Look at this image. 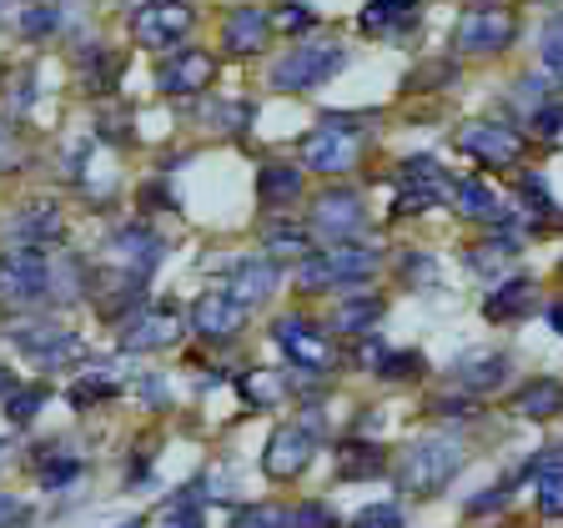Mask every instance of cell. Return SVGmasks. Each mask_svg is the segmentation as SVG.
Instances as JSON below:
<instances>
[{
  "instance_id": "8992f818",
  "label": "cell",
  "mask_w": 563,
  "mask_h": 528,
  "mask_svg": "<svg viewBox=\"0 0 563 528\" xmlns=\"http://www.w3.org/2000/svg\"><path fill=\"white\" fill-rule=\"evenodd\" d=\"M51 267H56V257H51L46 246H15V252H5L0 257V302H41V297H51Z\"/></svg>"
},
{
  "instance_id": "816d5d0a",
  "label": "cell",
  "mask_w": 563,
  "mask_h": 528,
  "mask_svg": "<svg viewBox=\"0 0 563 528\" xmlns=\"http://www.w3.org/2000/svg\"><path fill=\"white\" fill-rule=\"evenodd\" d=\"M121 528H141V524H136V518H131V524H121Z\"/></svg>"
},
{
  "instance_id": "681fc988",
  "label": "cell",
  "mask_w": 563,
  "mask_h": 528,
  "mask_svg": "<svg viewBox=\"0 0 563 528\" xmlns=\"http://www.w3.org/2000/svg\"><path fill=\"white\" fill-rule=\"evenodd\" d=\"M5 393H15V377L5 373V367H0V398H5Z\"/></svg>"
},
{
  "instance_id": "e0dca14e",
  "label": "cell",
  "mask_w": 563,
  "mask_h": 528,
  "mask_svg": "<svg viewBox=\"0 0 563 528\" xmlns=\"http://www.w3.org/2000/svg\"><path fill=\"white\" fill-rule=\"evenodd\" d=\"M5 237H11L15 246H51L66 237V222H60L56 201H31V207H21L5 222Z\"/></svg>"
},
{
  "instance_id": "9c48e42d",
  "label": "cell",
  "mask_w": 563,
  "mask_h": 528,
  "mask_svg": "<svg viewBox=\"0 0 563 528\" xmlns=\"http://www.w3.org/2000/svg\"><path fill=\"white\" fill-rule=\"evenodd\" d=\"M448 191V176L443 166L433 162V156H408V162L398 166V201H393V217H418V211L438 207Z\"/></svg>"
},
{
  "instance_id": "603a6c76",
  "label": "cell",
  "mask_w": 563,
  "mask_h": 528,
  "mask_svg": "<svg viewBox=\"0 0 563 528\" xmlns=\"http://www.w3.org/2000/svg\"><path fill=\"white\" fill-rule=\"evenodd\" d=\"M383 312H387V302L377 293H347L338 302V312H332V332H342V338H367Z\"/></svg>"
},
{
  "instance_id": "7c38bea8",
  "label": "cell",
  "mask_w": 563,
  "mask_h": 528,
  "mask_svg": "<svg viewBox=\"0 0 563 528\" xmlns=\"http://www.w3.org/2000/svg\"><path fill=\"white\" fill-rule=\"evenodd\" d=\"M246 328V302H236L232 293H201L191 302V332L201 342H232Z\"/></svg>"
},
{
  "instance_id": "c3c4849f",
  "label": "cell",
  "mask_w": 563,
  "mask_h": 528,
  "mask_svg": "<svg viewBox=\"0 0 563 528\" xmlns=\"http://www.w3.org/2000/svg\"><path fill=\"white\" fill-rule=\"evenodd\" d=\"M141 393H146V403H166V383H156V377H146Z\"/></svg>"
},
{
  "instance_id": "1f68e13d",
  "label": "cell",
  "mask_w": 563,
  "mask_h": 528,
  "mask_svg": "<svg viewBox=\"0 0 563 528\" xmlns=\"http://www.w3.org/2000/svg\"><path fill=\"white\" fill-rule=\"evenodd\" d=\"M236 387L246 393V403H252V408H272V403L282 398V383L272 373H242V377H236Z\"/></svg>"
},
{
  "instance_id": "ee69618b",
  "label": "cell",
  "mask_w": 563,
  "mask_h": 528,
  "mask_svg": "<svg viewBox=\"0 0 563 528\" xmlns=\"http://www.w3.org/2000/svg\"><path fill=\"white\" fill-rule=\"evenodd\" d=\"M25 162V152H21V141H15V131L0 121V172H15V166Z\"/></svg>"
},
{
  "instance_id": "d4e9b609",
  "label": "cell",
  "mask_w": 563,
  "mask_h": 528,
  "mask_svg": "<svg viewBox=\"0 0 563 528\" xmlns=\"http://www.w3.org/2000/svg\"><path fill=\"white\" fill-rule=\"evenodd\" d=\"M257 197L267 211H287L297 197H302V172L287 162H267L257 172Z\"/></svg>"
},
{
  "instance_id": "2e32d148",
  "label": "cell",
  "mask_w": 563,
  "mask_h": 528,
  "mask_svg": "<svg viewBox=\"0 0 563 528\" xmlns=\"http://www.w3.org/2000/svg\"><path fill=\"white\" fill-rule=\"evenodd\" d=\"M272 35V15L257 11V6H236L222 21V51L227 56H262Z\"/></svg>"
},
{
  "instance_id": "74e56055",
  "label": "cell",
  "mask_w": 563,
  "mask_h": 528,
  "mask_svg": "<svg viewBox=\"0 0 563 528\" xmlns=\"http://www.w3.org/2000/svg\"><path fill=\"white\" fill-rule=\"evenodd\" d=\"M162 528H207V514H201V504L187 493V498H176V504L166 508Z\"/></svg>"
},
{
  "instance_id": "60d3db41",
  "label": "cell",
  "mask_w": 563,
  "mask_h": 528,
  "mask_svg": "<svg viewBox=\"0 0 563 528\" xmlns=\"http://www.w3.org/2000/svg\"><path fill=\"white\" fill-rule=\"evenodd\" d=\"M539 51H543V66H549V70H563V11L553 15L549 25H543Z\"/></svg>"
},
{
  "instance_id": "f1b7e54d",
  "label": "cell",
  "mask_w": 563,
  "mask_h": 528,
  "mask_svg": "<svg viewBox=\"0 0 563 528\" xmlns=\"http://www.w3.org/2000/svg\"><path fill=\"white\" fill-rule=\"evenodd\" d=\"M121 70H126L121 66V56H111V51H101V46L86 51V61H81V76H86V86H91L96 96L111 91V86L121 81Z\"/></svg>"
},
{
  "instance_id": "f907efd6",
  "label": "cell",
  "mask_w": 563,
  "mask_h": 528,
  "mask_svg": "<svg viewBox=\"0 0 563 528\" xmlns=\"http://www.w3.org/2000/svg\"><path fill=\"white\" fill-rule=\"evenodd\" d=\"M549 322H553V332H559V338H563V307H553V312H549Z\"/></svg>"
},
{
  "instance_id": "cb8c5ba5",
  "label": "cell",
  "mask_w": 563,
  "mask_h": 528,
  "mask_svg": "<svg viewBox=\"0 0 563 528\" xmlns=\"http://www.w3.org/2000/svg\"><path fill=\"white\" fill-rule=\"evenodd\" d=\"M514 413L518 418H533V422L559 418L563 413V383L559 377H528V383L514 393Z\"/></svg>"
},
{
  "instance_id": "ab89813d",
  "label": "cell",
  "mask_w": 563,
  "mask_h": 528,
  "mask_svg": "<svg viewBox=\"0 0 563 528\" xmlns=\"http://www.w3.org/2000/svg\"><path fill=\"white\" fill-rule=\"evenodd\" d=\"M312 21H317V15L307 11V6H297V0H287V6H277V15H272V25H277V31H287V35H302V31H312Z\"/></svg>"
},
{
  "instance_id": "bcb514c9",
  "label": "cell",
  "mask_w": 563,
  "mask_h": 528,
  "mask_svg": "<svg viewBox=\"0 0 563 528\" xmlns=\"http://www.w3.org/2000/svg\"><path fill=\"white\" fill-rule=\"evenodd\" d=\"M504 498H508V488H488L483 498H473V504H468V514H488V508H498Z\"/></svg>"
},
{
  "instance_id": "ac0fdd59",
  "label": "cell",
  "mask_w": 563,
  "mask_h": 528,
  "mask_svg": "<svg viewBox=\"0 0 563 528\" xmlns=\"http://www.w3.org/2000/svg\"><path fill=\"white\" fill-rule=\"evenodd\" d=\"M5 338H11L25 358H35V363H60V358L76 352V338H70L60 322H15Z\"/></svg>"
},
{
  "instance_id": "ffe728a7",
  "label": "cell",
  "mask_w": 563,
  "mask_h": 528,
  "mask_svg": "<svg viewBox=\"0 0 563 528\" xmlns=\"http://www.w3.org/2000/svg\"><path fill=\"white\" fill-rule=\"evenodd\" d=\"M418 6L422 0H367L357 25H363V35L393 41V35H408L412 25H418Z\"/></svg>"
},
{
  "instance_id": "7bdbcfd3",
  "label": "cell",
  "mask_w": 563,
  "mask_h": 528,
  "mask_svg": "<svg viewBox=\"0 0 563 528\" xmlns=\"http://www.w3.org/2000/svg\"><path fill=\"white\" fill-rule=\"evenodd\" d=\"M292 528H338V514L322 504H302L292 508Z\"/></svg>"
},
{
  "instance_id": "4fadbf2b",
  "label": "cell",
  "mask_w": 563,
  "mask_h": 528,
  "mask_svg": "<svg viewBox=\"0 0 563 528\" xmlns=\"http://www.w3.org/2000/svg\"><path fill=\"white\" fill-rule=\"evenodd\" d=\"M106 252H111V262H117V272H131V277H152L156 267H162L166 257V242L152 232V227H121L111 242H106Z\"/></svg>"
},
{
  "instance_id": "44dd1931",
  "label": "cell",
  "mask_w": 563,
  "mask_h": 528,
  "mask_svg": "<svg viewBox=\"0 0 563 528\" xmlns=\"http://www.w3.org/2000/svg\"><path fill=\"white\" fill-rule=\"evenodd\" d=\"M533 307H539V287L528 277H514V282H504L498 293L483 297V317H488V322H523Z\"/></svg>"
},
{
  "instance_id": "4dcf8cb0",
  "label": "cell",
  "mask_w": 563,
  "mask_h": 528,
  "mask_svg": "<svg viewBox=\"0 0 563 528\" xmlns=\"http://www.w3.org/2000/svg\"><path fill=\"white\" fill-rule=\"evenodd\" d=\"M373 373L387 377V383H412V377H422V358L418 352H383Z\"/></svg>"
},
{
  "instance_id": "db71d44e",
  "label": "cell",
  "mask_w": 563,
  "mask_h": 528,
  "mask_svg": "<svg viewBox=\"0 0 563 528\" xmlns=\"http://www.w3.org/2000/svg\"><path fill=\"white\" fill-rule=\"evenodd\" d=\"M5 6H11V0H0V11H5Z\"/></svg>"
},
{
  "instance_id": "3957f363",
  "label": "cell",
  "mask_w": 563,
  "mask_h": 528,
  "mask_svg": "<svg viewBox=\"0 0 563 528\" xmlns=\"http://www.w3.org/2000/svg\"><path fill=\"white\" fill-rule=\"evenodd\" d=\"M363 146H367V131L357 117H328L322 127H312L302 136V162L322 176H342L352 166L363 162Z\"/></svg>"
},
{
  "instance_id": "d6986e66",
  "label": "cell",
  "mask_w": 563,
  "mask_h": 528,
  "mask_svg": "<svg viewBox=\"0 0 563 528\" xmlns=\"http://www.w3.org/2000/svg\"><path fill=\"white\" fill-rule=\"evenodd\" d=\"M317 453V433L312 428H277L267 443V473L272 479H297Z\"/></svg>"
},
{
  "instance_id": "ba28073f",
  "label": "cell",
  "mask_w": 563,
  "mask_h": 528,
  "mask_svg": "<svg viewBox=\"0 0 563 528\" xmlns=\"http://www.w3.org/2000/svg\"><path fill=\"white\" fill-rule=\"evenodd\" d=\"M191 25H197V11L187 0H146L136 15H131V35L136 46L146 51H172L176 41H187Z\"/></svg>"
},
{
  "instance_id": "b9f144b4",
  "label": "cell",
  "mask_w": 563,
  "mask_h": 528,
  "mask_svg": "<svg viewBox=\"0 0 563 528\" xmlns=\"http://www.w3.org/2000/svg\"><path fill=\"white\" fill-rule=\"evenodd\" d=\"M352 528H402V508L398 504H373L352 518Z\"/></svg>"
},
{
  "instance_id": "277c9868",
  "label": "cell",
  "mask_w": 563,
  "mask_h": 528,
  "mask_svg": "<svg viewBox=\"0 0 563 528\" xmlns=\"http://www.w3.org/2000/svg\"><path fill=\"white\" fill-rule=\"evenodd\" d=\"M342 66H347V51H342L338 41H307V46L287 51V56L272 66V86L302 96V91H317L322 81H332Z\"/></svg>"
},
{
  "instance_id": "7dc6e473",
  "label": "cell",
  "mask_w": 563,
  "mask_h": 528,
  "mask_svg": "<svg viewBox=\"0 0 563 528\" xmlns=\"http://www.w3.org/2000/svg\"><path fill=\"white\" fill-rule=\"evenodd\" d=\"M5 518H25V508L15 504L11 493H0V524H5Z\"/></svg>"
},
{
  "instance_id": "9a60e30c",
  "label": "cell",
  "mask_w": 563,
  "mask_h": 528,
  "mask_svg": "<svg viewBox=\"0 0 563 528\" xmlns=\"http://www.w3.org/2000/svg\"><path fill=\"white\" fill-rule=\"evenodd\" d=\"M211 76H217V61L207 51H172L156 70V86L166 96H201L211 86Z\"/></svg>"
},
{
  "instance_id": "7402d4cb",
  "label": "cell",
  "mask_w": 563,
  "mask_h": 528,
  "mask_svg": "<svg viewBox=\"0 0 563 528\" xmlns=\"http://www.w3.org/2000/svg\"><path fill=\"white\" fill-rule=\"evenodd\" d=\"M277 277H282V272H277V257H246V262H236L232 287H227V293H232L236 302L257 307V302H267V297H272Z\"/></svg>"
},
{
  "instance_id": "f5cc1de1",
  "label": "cell",
  "mask_w": 563,
  "mask_h": 528,
  "mask_svg": "<svg viewBox=\"0 0 563 528\" xmlns=\"http://www.w3.org/2000/svg\"><path fill=\"white\" fill-rule=\"evenodd\" d=\"M0 463H5V443H0Z\"/></svg>"
},
{
  "instance_id": "d590c367",
  "label": "cell",
  "mask_w": 563,
  "mask_h": 528,
  "mask_svg": "<svg viewBox=\"0 0 563 528\" xmlns=\"http://www.w3.org/2000/svg\"><path fill=\"white\" fill-rule=\"evenodd\" d=\"M539 508L549 518H563V463H549L539 479Z\"/></svg>"
},
{
  "instance_id": "8fae6325",
  "label": "cell",
  "mask_w": 563,
  "mask_h": 528,
  "mask_svg": "<svg viewBox=\"0 0 563 528\" xmlns=\"http://www.w3.org/2000/svg\"><path fill=\"white\" fill-rule=\"evenodd\" d=\"M367 222V207H363V191L352 187H332L312 201V232L328 237V242H352L363 232Z\"/></svg>"
},
{
  "instance_id": "6da1fadb",
  "label": "cell",
  "mask_w": 563,
  "mask_h": 528,
  "mask_svg": "<svg viewBox=\"0 0 563 528\" xmlns=\"http://www.w3.org/2000/svg\"><path fill=\"white\" fill-rule=\"evenodd\" d=\"M468 463V448L457 433H428L402 453V469H398V488L412 493V498H433L443 493V483L457 479V469Z\"/></svg>"
},
{
  "instance_id": "83f0119b",
  "label": "cell",
  "mask_w": 563,
  "mask_h": 528,
  "mask_svg": "<svg viewBox=\"0 0 563 528\" xmlns=\"http://www.w3.org/2000/svg\"><path fill=\"white\" fill-rule=\"evenodd\" d=\"M338 473L342 479H383L387 473V458L377 443H363V438H347L338 448Z\"/></svg>"
},
{
  "instance_id": "d6a6232c",
  "label": "cell",
  "mask_w": 563,
  "mask_h": 528,
  "mask_svg": "<svg viewBox=\"0 0 563 528\" xmlns=\"http://www.w3.org/2000/svg\"><path fill=\"white\" fill-rule=\"evenodd\" d=\"M232 528H292V514L277 504H252L232 518Z\"/></svg>"
},
{
  "instance_id": "e575fe53",
  "label": "cell",
  "mask_w": 563,
  "mask_h": 528,
  "mask_svg": "<svg viewBox=\"0 0 563 528\" xmlns=\"http://www.w3.org/2000/svg\"><path fill=\"white\" fill-rule=\"evenodd\" d=\"M35 473H41V483H46V488H60L66 479H76V473H81V458H51V453H41V448H35Z\"/></svg>"
},
{
  "instance_id": "5b68a950",
  "label": "cell",
  "mask_w": 563,
  "mask_h": 528,
  "mask_svg": "<svg viewBox=\"0 0 563 528\" xmlns=\"http://www.w3.org/2000/svg\"><path fill=\"white\" fill-rule=\"evenodd\" d=\"M514 35H518V15L508 6H498V0H478L457 21L453 46L463 56H498V51L514 46Z\"/></svg>"
},
{
  "instance_id": "30bf717a",
  "label": "cell",
  "mask_w": 563,
  "mask_h": 528,
  "mask_svg": "<svg viewBox=\"0 0 563 528\" xmlns=\"http://www.w3.org/2000/svg\"><path fill=\"white\" fill-rule=\"evenodd\" d=\"M457 152L493 166V172H508L523 156V136L514 127H498V121H468V127L457 131Z\"/></svg>"
},
{
  "instance_id": "4316f807",
  "label": "cell",
  "mask_w": 563,
  "mask_h": 528,
  "mask_svg": "<svg viewBox=\"0 0 563 528\" xmlns=\"http://www.w3.org/2000/svg\"><path fill=\"white\" fill-rule=\"evenodd\" d=\"M508 358L504 352H473V358H463V363H457V383L468 387V393H498V387L508 383Z\"/></svg>"
},
{
  "instance_id": "f6af8a7d",
  "label": "cell",
  "mask_w": 563,
  "mask_h": 528,
  "mask_svg": "<svg viewBox=\"0 0 563 528\" xmlns=\"http://www.w3.org/2000/svg\"><path fill=\"white\" fill-rule=\"evenodd\" d=\"M543 96H549V81H539V76H528V81H518V106H528V111H539Z\"/></svg>"
},
{
  "instance_id": "7a4b0ae2",
  "label": "cell",
  "mask_w": 563,
  "mask_h": 528,
  "mask_svg": "<svg viewBox=\"0 0 563 528\" xmlns=\"http://www.w3.org/2000/svg\"><path fill=\"white\" fill-rule=\"evenodd\" d=\"M383 267V252L363 242H338L328 252H307L297 267V287L302 293H332V287H352V282L373 277Z\"/></svg>"
},
{
  "instance_id": "52a82bcc",
  "label": "cell",
  "mask_w": 563,
  "mask_h": 528,
  "mask_svg": "<svg viewBox=\"0 0 563 528\" xmlns=\"http://www.w3.org/2000/svg\"><path fill=\"white\" fill-rule=\"evenodd\" d=\"M272 342H277L287 358H292L302 373H317V377H328L332 367H338V348H332V338L317 322H307V317H277L272 322Z\"/></svg>"
},
{
  "instance_id": "5bb4252c",
  "label": "cell",
  "mask_w": 563,
  "mask_h": 528,
  "mask_svg": "<svg viewBox=\"0 0 563 528\" xmlns=\"http://www.w3.org/2000/svg\"><path fill=\"white\" fill-rule=\"evenodd\" d=\"M181 338V312L176 307H146V312H131L121 322V348L126 352H156L172 348Z\"/></svg>"
},
{
  "instance_id": "f35d334b",
  "label": "cell",
  "mask_w": 563,
  "mask_h": 528,
  "mask_svg": "<svg viewBox=\"0 0 563 528\" xmlns=\"http://www.w3.org/2000/svg\"><path fill=\"white\" fill-rule=\"evenodd\" d=\"M56 21H60L56 6H25V11H21V35H25V41L51 35V31H56Z\"/></svg>"
},
{
  "instance_id": "484cf974",
  "label": "cell",
  "mask_w": 563,
  "mask_h": 528,
  "mask_svg": "<svg viewBox=\"0 0 563 528\" xmlns=\"http://www.w3.org/2000/svg\"><path fill=\"white\" fill-rule=\"evenodd\" d=\"M453 201H457V211H463V217H473V222H488V227H504L508 222V211H504V201H498V191H493L488 182H478V176L457 182Z\"/></svg>"
},
{
  "instance_id": "f546056e",
  "label": "cell",
  "mask_w": 563,
  "mask_h": 528,
  "mask_svg": "<svg viewBox=\"0 0 563 528\" xmlns=\"http://www.w3.org/2000/svg\"><path fill=\"white\" fill-rule=\"evenodd\" d=\"M117 393H121V383H117V377H101V373H86L81 377V383H76V387H70V408H96V403H106V398H117Z\"/></svg>"
},
{
  "instance_id": "8d00e7d4",
  "label": "cell",
  "mask_w": 563,
  "mask_h": 528,
  "mask_svg": "<svg viewBox=\"0 0 563 528\" xmlns=\"http://www.w3.org/2000/svg\"><path fill=\"white\" fill-rule=\"evenodd\" d=\"M41 403H46V387H15V393H5L11 422H31L35 413H41Z\"/></svg>"
},
{
  "instance_id": "836d02e7",
  "label": "cell",
  "mask_w": 563,
  "mask_h": 528,
  "mask_svg": "<svg viewBox=\"0 0 563 528\" xmlns=\"http://www.w3.org/2000/svg\"><path fill=\"white\" fill-rule=\"evenodd\" d=\"M267 252H272V257H307V252H312V237L297 232V227H272V232H267Z\"/></svg>"
}]
</instances>
